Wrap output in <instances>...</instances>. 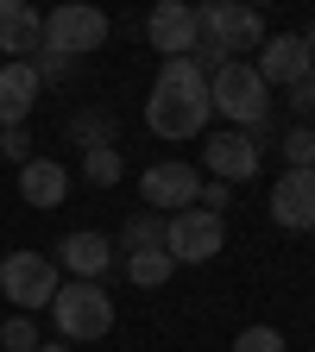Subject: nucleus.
Instances as JSON below:
<instances>
[{
	"label": "nucleus",
	"mask_w": 315,
	"mask_h": 352,
	"mask_svg": "<svg viewBox=\"0 0 315 352\" xmlns=\"http://www.w3.org/2000/svg\"><path fill=\"white\" fill-rule=\"evenodd\" d=\"M208 82L196 76V63L190 57H176V63H164L158 69V82H152V101H145V126L158 132V139H196V132L208 126Z\"/></svg>",
	"instance_id": "nucleus-1"
},
{
	"label": "nucleus",
	"mask_w": 315,
	"mask_h": 352,
	"mask_svg": "<svg viewBox=\"0 0 315 352\" xmlns=\"http://www.w3.org/2000/svg\"><path fill=\"white\" fill-rule=\"evenodd\" d=\"M208 107L227 120L234 132H252L258 120H272V88L258 82L252 63H227L221 76H208Z\"/></svg>",
	"instance_id": "nucleus-2"
},
{
	"label": "nucleus",
	"mask_w": 315,
	"mask_h": 352,
	"mask_svg": "<svg viewBox=\"0 0 315 352\" xmlns=\"http://www.w3.org/2000/svg\"><path fill=\"white\" fill-rule=\"evenodd\" d=\"M196 32H202L208 51H221L227 63H246V51L265 44V19L252 7H234V0H208V7H196Z\"/></svg>",
	"instance_id": "nucleus-3"
},
{
	"label": "nucleus",
	"mask_w": 315,
	"mask_h": 352,
	"mask_svg": "<svg viewBox=\"0 0 315 352\" xmlns=\"http://www.w3.org/2000/svg\"><path fill=\"white\" fill-rule=\"evenodd\" d=\"M51 321L63 340H101L114 327V296L101 283H57L51 296Z\"/></svg>",
	"instance_id": "nucleus-4"
},
{
	"label": "nucleus",
	"mask_w": 315,
	"mask_h": 352,
	"mask_svg": "<svg viewBox=\"0 0 315 352\" xmlns=\"http://www.w3.org/2000/svg\"><path fill=\"white\" fill-rule=\"evenodd\" d=\"M108 44V13L101 7H82V0H70V7L57 13H44V57H88V51H101Z\"/></svg>",
	"instance_id": "nucleus-5"
},
{
	"label": "nucleus",
	"mask_w": 315,
	"mask_h": 352,
	"mask_svg": "<svg viewBox=\"0 0 315 352\" xmlns=\"http://www.w3.org/2000/svg\"><path fill=\"white\" fill-rule=\"evenodd\" d=\"M0 296H7L19 315L51 308V296H57V264L44 258V252H7V258H0Z\"/></svg>",
	"instance_id": "nucleus-6"
},
{
	"label": "nucleus",
	"mask_w": 315,
	"mask_h": 352,
	"mask_svg": "<svg viewBox=\"0 0 315 352\" xmlns=\"http://www.w3.org/2000/svg\"><path fill=\"white\" fill-rule=\"evenodd\" d=\"M221 245H227L221 214L183 208V214H170V220H164V252H170V264H208Z\"/></svg>",
	"instance_id": "nucleus-7"
},
{
	"label": "nucleus",
	"mask_w": 315,
	"mask_h": 352,
	"mask_svg": "<svg viewBox=\"0 0 315 352\" xmlns=\"http://www.w3.org/2000/svg\"><path fill=\"white\" fill-rule=\"evenodd\" d=\"M145 38H152V51H164V63L190 57L196 44H202V32H196V7H190V0H158L152 19H145Z\"/></svg>",
	"instance_id": "nucleus-8"
},
{
	"label": "nucleus",
	"mask_w": 315,
	"mask_h": 352,
	"mask_svg": "<svg viewBox=\"0 0 315 352\" xmlns=\"http://www.w3.org/2000/svg\"><path fill=\"white\" fill-rule=\"evenodd\" d=\"M139 195H145L158 214H183V208H196V195H202V170H196V164H152V170L139 176Z\"/></svg>",
	"instance_id": "nucleus-9"
},
{
	"label": "nucleus",
	"mask_w": 315,
	"mask_h": 352,
	"mask_svg": "<svg viewBox=\"0 0 315 352\" xmlns=\"http://www.w3.org/2000/svg\"><path fill=\"white\" fill-rule=\"evenodd\" d=\"M272 220L284 233H315V170H284L272 183Z\"/></svg>",
	"instance_id": "nucleus-10"
},
{
	"label": "nucleus",
	"mask_w": 315,
	"mask_h": 352,
	"mask_svg": "<svg viewBox=\"0 0 315 352\" xmlns=\"http://www.w3.org/2000/svg\"><path fill=\"white\" fill-rule=\"evenodd\" d=\"M202 164L214 170V183L234 189V183H246V176H258V145L246 139V132L227 126V132H214V139L202 145Z\"/></svg>",
	"instance_id": "nucleus-11"
},
{
	"label": "nucleus",
	"mask_w": 315,
	"mask_h": 352,
	"mask_svg": "<svg viewBox=\"0 0 315 352\" xmlns=\"http://www.w3.org/2000/svg\"><path fill=\"white\" fill-rule=\"evenodd\" d=\"M252 69H258V82H265V88H272V82H278V88H296V82L309 76V44H303L296 32H284V38H265Z\"/></svg>",
	"instance_id": "nucleus-12"
},
{
	"label": "nucleus",
	"mask_w": 315,
	"mask_h": 352,
	"mask_svg": "<svg viewBox=\"0 0 315 352\" xmlns=\"http://www.w3.org/2000/svg\"><path fill=\"white\" fill-rule=\"evenodd\" d=\"M0 51L7 63H32V51H44V19L26 0H0Z\"/></svg>",
	"instance_id": "nucleus-13"
},
{
	"label": "nucleus",
	"mask_w": 315,
	"mask_h": 352,
	"mask_svg": "<svg viewBox=\"0 0 315 352\" xmlns=\"http://www.w3.org/2000/svg\"><path fill=\"white\" fill-rule=\"evenodd\" d=\"M38 88H44V82H38L32 63H0V132H13V126L32 120Z\"/></svg>",
	"instance_id": "nucleus-14"
},
{
	"label": "nucleus",
	"mask_w": 315,
	"mask_h": 352,
	"mask_svg": "<svg viewBox=\"0 0 315 352\" xmlns=\"http://www.w3.org/2000/svg\"><path fill=\"white\" fill-rule=\"evenodd\" d=\"M19 195H26L32 208H63V195H70V170L51 164V157H32V164L19 170Z\"/></svg>",
	"instance_id": "nucleus-15"
},
{
	"label": "nucleus",
	"mask_w": 315,
	"mask_h": 352,
	"mask_svg": "<svg viewBox=\"0 0 315 352\" xmlns=\"http://www.w3.org/2000/svg\"><path fill=\"white\" fill-rule=\"evenodd\" d=\"M57 258H63V271H76V283H95L108 264H114V245H108L101 233H70V239L57 245Z\"/></svg>",
	"instance_id": "nucleus-16"
},
{
	"label": "nucleus",
	"mask_w": 315,
	"mask_h": 352,
	"mask_svg": "<svg viewBox=\"0 0 315 352\" xmlns=\"http://www.w3.org/2000/svg\"><path fill=\"white\" fill-rule=\"evenodd\" d=\"M120 245H126V258L132 252H164V214H132L126 233H120Z\"/></svg>",
	"instance_id": "nucleus-17"
},
{
	"label": "nucleus",
	"mask_w": 315,
	"mask_h": 352,
	"mask_svg": "<svg viewBox=\"0 0 315 352\" xmlns=\"http://www.w3.org/2000/svg\"><path fill=\"white\" fill-rule=\"evenodd\" d=\"M170 271H176V264H170V252H132V258H126V277L139 283V289L170 283Z\"/></svg>",
	"instance_id": "nucleus-18"
},
{
	"label": "nucleus",
	"mask_w": 315,
	"mask_h": 352,
	"mask_svg": "<svg viewBox=\"0 0 315 352\" xmlns=\"http://www.w3.org/2000/svg\"><path fill=\"white\" fill-rule=\"evenodd\" d=\"M70 132H76V145H82V151L114 145V120H108V113H76V120H70Z\"/></svg>",
	"instance_id": "nucleus-19"
},
{
	"label": "nucleus",
	"mask_w": 315,
	"mask_h": 352,
	"mask_svg": "<svg viewBox=\"0 0 315 352\" xmlns=\"http://www.w3.org/2000/svg\"><path fill=\"white\" fill-rule=\"evenodd\" d=\"M284 170H315V126L284 132Z\"/></svg>",
	"instance_id": "nucleus-20"
},
{
	"label": "nucleus",
	"mask_w": 315,
	"mask_h": 352,
	"mask_svg": "<svg viewBox=\"0 0 315 352\" xmlns=\"http://www.w3.org/2000/svg\"><path fill=\"white\" fill-rule=\"evenodd\" d=\"M82 170H88V183H95V189H114V183H120V151H114V145L82 151Z\"/></svg>",
	"instance_id": "nucleus-21"
},
{
	"label": "nucleus",
	"mask_w": 315,
	"mask_h": 352,
	"mask_svg": "<svg viewBox=\"0 0 315 352\" xmlns=\"http://www.w3.org/2000/svg\"><path fill=\"white\" fill-rule=\"evenodd\" d=\"M0 346H7V352H38L44 340H38V327H32V315H13L7 327H0Z\"/></svg>",
	"instance_id": "nucleus-22"
},
{
	"label": "nucleus",
	"mask_w": 315,
	"mask_h": 352,
	"mask_svg": "<svg viewBox=\"0 0 315 352\" xmlns=\"http://www.w3.org/2000/svg\"><path fill=\"white\" fill-rule=\"evenodd\" d=\"M234 352H290V346H284V333H278V327H240Z\"/></svg>",
	"instance_id": "nucleus-23"
},
{
	"label": "nucleus",
	"mask_w": 315,
	"mask_h": 352,
	"mask_svg": "<svg viewBox=\"0 0 315 352\" xmlns=\"http://www.w3.org/2000/svg\"><path fill=\"white\" fill-rule=\"evenodd\" d=\"M0 157H13L19 170L32 164V139H26V126H13V132H0Z\"/></svg>",
	"instance_id": "nucleus-24"
},
{
	"label": "nucleus",
	"mask_w": 315,
	"mask_h": 352,
	"mask_svg": "<svg viewBox=\"0 0 315 352\" xmlns=\"http://www.w3.org/2000/svg\"><path fill=\"white\" fill-rule=\"evenodd\" d=\"M196 201H202V214H227V208H234V189H227V183H208Z\"/></svg>",
	"instance_id": "nucleus-25"
},
{
	"label": "nucleus",
	"mask_w": 315,
	"mask_h": 352,
	"mask_svg": "<svg viewBox=\"0 0 315 352\" xmlns=\"http://www.w3.org/2000/svg\"><path fill=\"white\" fill-rule=\"evenodd\" d=\"M290 107H296L303 120H315V82H309V76H303V82L290 88Z\"/></svg>",
	"instance_id": "nucleus-26"
},
{
	"label": "nucleus",
	"mask_w": 315,
	"mask_h": 352,
	"mask_svg": "<svg viewBox=\"0 0 315 352\" xmlns=\"http://www.w3.org/2000/svg\"><path fill=\"white\" fill-rule=\"evenodd\" d=\"M38 352H70V340H51V346H38Z\"/></svg>",
	"instance_id": "nucleus-27"
},
{
	"label": "nucleus",
	"mask_w": 315,
	"mask_h": 352,
	"mask_svg": "<svg viewBox=\"0 0 315 352\" xmlns=\"http://www.w3.org/2000/svg\"><path fill=\"white\" fill-rule=\"evenodd\" d=\"M309 82H315V57H309Z\"/></svg>",
	"instance_id": "nucleus-28"
}]
</instances>
